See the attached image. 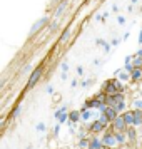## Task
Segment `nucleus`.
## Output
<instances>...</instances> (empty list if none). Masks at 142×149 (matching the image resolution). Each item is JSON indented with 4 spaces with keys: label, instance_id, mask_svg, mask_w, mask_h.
Instances as JSON below:
<instances>
[{
    "label": "nucleus",
    "instance_id": "f257e3e1",
    "mask_svg": "<svg viewBox=\"0 0 142 149\" xmlns=\"http://www.w3.org/2000/svg\"><path fill=\"white\" fill-rule=\"evenodd\" d=\"M95 149H142V109L115 116L99 136Z\"/></svg>",
    "mask_w": 142,
    "mask_h": 149
},
{
    "label": "nucleus",
    "instance_id": "f03ea898",
    "mask_svg": "<svg viewBox=\"0 0 142 149\" xmlns=\"http://www.w3.org/2000/svg\"><path fill=\"white\" fill-rule=\"evenodd\" d=\"M141 40H142V34H141Z\"/></svg>",
    "mask_w": 142,
    "mask_h": 149
}]
</instances>
